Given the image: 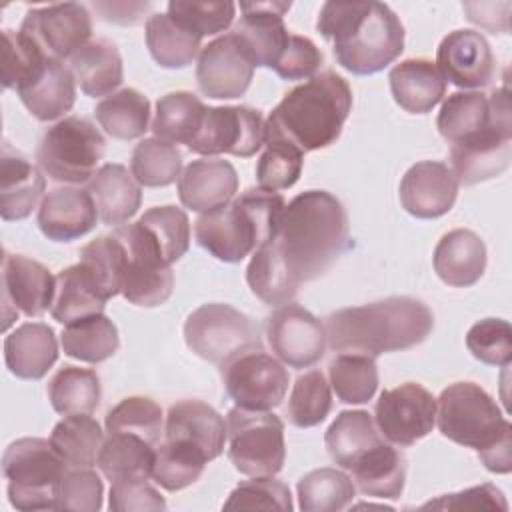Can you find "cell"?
<instances>
[{
	"label": "cell",
	"instance_id": "94428289",
	"mask_svg": "<svg viewBox=\"0 0 512 512\" xmlns=\"http://www.w3.org/2000/svg\"><path fill=\"white\" fill-rule=\"evenodd\" d=\"M320 48L306 36L290 34L286 48L272 66V70L284 80H310L322 66Z\"/></svg>",
	"mask_w": 512,
	"mask_h": 512
},
{
	"label": "cell",
	"instance_id": "ba28073f",
	"mask_svg": "<svg viewBox=\"0 0 512 512\" xmlns=\"http://www.w3.org/2000/svg\"><path fill=\"white\" fill-rule=\"evenodd\" d=\"M106 138L88 118L66 116L50 126L36 150L40 170L54 182L84 184L98 172Z\"/></svg>",
	"mask_w": 512,
	"mask_h": 512
},
{
	"label": "cell",
	"instance_id": "d4e9b609",
	"mask_svg": "<svg viewBox=\"0 0 512 512\" xmlns=\"http://www.w3.org/2000/svg\"><path fill=\"white\" fill-rule=\"evenodd\" d=\"M486 260L488 254L484 240L468 228L446 232L432 254L434 272L444 284L454 288H468L476 284L486 270Z\"/></svg>",
	"mask_w": 512,
	"mask_h": 512
},
{
	"label": "cell",
	"instance_id": "4316f807",
	"mask_svg": "<svg viewBox=\"0 0 512 512\" xmlns=\"http://www.w3.org/2000/svg\"><path fill=\"white\" fill-rule=\"evenodd\" d=\"M164 438L188 440L196 444L208 460H214L224 450L228 430L220 412L210 404L202 400H180L168 408Z\"/></svg>",
	"mask_w": 512,
	"mask_h": 512
},
{
	"label": "cell",
	"instance_id": "1f68e13d",
	"mask_svg": "<svg viewBox=\"0 0 512 512\" xmlns=\"http://www.w3.org/2000/svg\"><path fill=\"white\" fill-rule=\"evenodd\" d=\"M88 192L96 204L104 224L120 226L128 222L140 208L142 190L126 166L104 164L88 182Z\"/></svg>",
	"mask_w": 512,
	"mask_h": 512
},
{
	"label": "cell",
	"instance_id": "7a4b0ae2",
	"mask_svg": "<svg viewBox=\"0 0 512 512\" xmlns=\"http://www.w3.org/2000/svg\"><path fill=\"white\" fill-rule=\"evenodd\" d=\"M316 28L332 42L336 62L356 76L384 70L404 50V26L384 2H324Z\"/></svg>",
	"mask_w": 512,
	"mask_h": 512
},
{
	"label": "cell",
	"instance_id": "74e56055",
	"mask_svg": "<svg viewBox=\"0 0 512 512\" xmlns=\"http://www.w3.org/2000/svg\"><path fill=\"white\" fill-rule=\"evenodd\" d=\"M146 46L162 68H186L200 54L202 38L186 30L166 14H152L146 20Z\"/></svg>",
	"mask_w": 512,
	"mask_h": 512
},
{
	"label": "cell",
	"instance_id": "60d3db41",
	"mask_svg": "<svg viewBox=\"0 0 512 512\" xmlns=\"http://www.w3.org/2000/svg\"><path fill=\"white\" fill-rule=\"evenodd\" d=\"M204 112L206 104L196 94L186 90L168 92L156 102V114L150 130L160 140L188 146L202 124Z\"/></svg>",
	"mask_w": 512,
	"mask_h": 512
},
{
	"label": "cell",
	"instance_id": "484cf974",
	"mask_svg": "<svg viewBox=\"0 0 512 512\" xmlns=\"http://www.w3.org/2000/svg\"><path fill=\"white\" fill-rule=\"evenodd\" d=\"M16 92L36 120L50 122L72 110L76 100V78L70 66L62 60H46Z\"/></svg>",
	"mask_w": 512,
	"mask_h": 512
},
{
	"label": "cell",
	"instance_id": "52a82bcc",
	"mask_svg": "<svg viewBox=\"0 0 512 512\" xmlns=\"http://www.w3.org/2000/svg\"><path fill=\"white\" fill-rule=\"evenodd\" d=\"M68 464L50 440L26 436L8 444L2 472L8 480V500L16 510H58L60 482Z\"/></svg>",
	"mask_w": 512,
	"mask_h": 512
},
{
	"label": "cell",
	"instance_id": "cb8c5ba5",
	"mask_svg": "<svg viewBox=\"0 0 512 512\" xmlns=\"http://www.w3.org/2000/svg\"><path fill=\"white\" fill-rule=\"evenodd\" d=\"M176 188L184 208L204 214L228 204L236 196L238 174L228 160L200 158L180 172Z\"/></svg>",
	"mask_w": 512,
	"mask_h": 512
},
{
	"label": "cell",
	"instance_id": "7dc6e473",
	"mask_svg": "<svg viewBox=\"0 0 512 512\" xmlns=\"http://www.w3.org/2000/svg\"><path fill=\"white\" fill-rule=\"evenodd\" d=\"M80 264L106 302L120 294L126 268V246L114 232L84 244L80 250Z\"/></svg>",
	"mask_w": 512,
	"mask_h": 512
},
{
	"label": "cell",
	"instance_id": "d6986e66",
	"mask_svg": "<svg viewBox=\"0 0 512 512\" xmlns=\"http://www.w3.org/2000/svg\"><path fill=\"white\" fill-rule=\"evenodd\" d=\"M252 76L254 64L232 32L202 46L196 62V84L204 96L214 100L240 98Z\"/></svg>",
	"mask_w": 512,
	"mask_h": 512
},
{
	"label": "cell",
	"instance_id": "6da1fadb",
	"mask_svg": "<svg viewBox=\"0 0 512 512\" xmlns=\"http://www.w3.org/2000/svg\"><path fill=\"white\" fill-rule=\"evenodd\" d=\"M280 258L300 286L324 276L348 246V214L326 190L294 196L282 212L274 236Z\"/></svg>",
	"mask_w": 512,
	"mask_h": 512
},
{
	"label": "cell",
	"instance_id": "816d5d0a",
	"mask_svg": "<svg viewBox=\"0 0 512 512\" xmlns=\"http://www.w3.org/2000/svg\"><path fill=\"white\" fill-rule=\"evenodd\" d=\"M330 410L332 392L326 376L320 370L300 374L288 398V420L296 428H312L324 422Z\"/></svg>",
	"mask_w": 512,
	"mask_h": 512
},
{
	"label": "cell",
	"instance_id": "9c48e42d",
	"mask_svg": "<svg viewBox=\"0 0 512 512\" xmlns=\"http://www.w3.org/2000/svg\"><path fill=\"white\" fill-rule=\"evenodd\" d=\"M184 340L196 356L220 368L246 352L262 350L258 324L222 302L202 304L192 310L184 322Z\"/></svg>",
	"mask_w": 512,
	"mask_h": 512
},
{
	"label": "cell",
	"instance_id": "3957f363",
	"mask_svg": "<svg viewBox=\"0 0 512 512\" xmlns=\"http://www.w3.org/2000/svg\"><path fill=\"white\" fill-rule=\"evenodd\" d=\"M326 336L334 352L380 356L424 342L434 328L432 310L412 296L342 308L326 318Z\"/></svg>",
	"mask_w": 512,
	"mask_h": 512
},
{
	"label": "cell",
	"instance_id": "f907efd6",
	"mask_svg": "<svg viewBox=\"0 0 512 512\" xmlns=\"http://www.w3.org/2000/svg\"><path fill=\"white\" fill-rule=\"evenodd\" d=\"M130 172L140 186L160 188L178 180L182 172V152L160 138H144L130 158Z\"/></svg>",
	"mask_w": 512,
	"mask_h": 512
},
{
	"label": "cell",
	"instance_id": "f6af8a7d",
	"mask_svg": "<svg viewBox=\"0 0 512 512\" xmlns=\"http://www.w3.org/2000/svg\"><path fill=\"white\" fill-rule=\"evenodd\" d=\"M208 462L210 460L196 444L188 440L164 438L154 456L152 478L160 488L176 492L194 484L202 476Z\"/></svg>",
	"mask_w": 512,
	"mask_h": 512
},
{
	"label": "cell",
	"instance_id": "5bb4252c",
	"mask_svg": "<svg viewBox=\"0 0 512 512\" xmlns=\"http://www.w3.org/2000/svg\"><path fill=\"white\" fill-rule=\"evenodd\" d=\"M220 370L228 396L242 410L270 412L286 396L288 370L262 350L246 352Z\"/></svg>",
	"mask_w": 512,
	"mask_h": 512
},
{
	"label": "cell",
	"instance_id": "8d00e7d4",
	"mask_svg": "<svg viewBox=\"0 0 512 512\" xmlns=\"http://www.w3.org/2000/svg\"><path fill=\"white\" fill-rule=\"evenodd\" d=\"M66 356L88 364H100L118 352L120 336L116 324L102 312L66 324L60 334Z\"/></svg>",
	"mask_w": 512,
	"mask_h": 512
},
{
	"label": "cell",
	"instance_id": "7c38bea8",
	"mask_svg": "<svg viewBox=\"0 0 512 512\" xmlns=\"http://www.w3.org/2000/svg\"><path fill=\"white\" fill-rule=\"evenodd\" d=\"M266 120L250 106H206L202 124L188 150L202 156H254L264 146Z\"/></svg>",
	"mask_w": 512,
	"mask_h": 512
},
{
	"label": "cell",
	"instance_id": "bcb514c9",
	"mask_svg": "<svg viewBox=\"0 0 512 512\" xmlns=\"http://www.w3.org/2000/svg\"><path fill=\"white\" fill-rule=\"evenodd\" d=\"M296 492L304 512H340L354 500L356 486L338 468H316L298 480Z\"/></svg>",
	"mask_w": 512,
	"mask_h": 512
},
{
	"label": "cell",
	"instance_id": "277c9868",
	"mask_svg": "<svg viewBox=\"0 0 512 512\" xmlns=\"http://www.w3.org/2000/svg\"><path fill=\"white\" fill-rule=\"evenodd\" d=\"M352 108L348 82L332 72H320L292 88L270 112L264 140H284L302 154L334 144Z\"/></svg>",
	"mask_w": 512,
	"mask_h": 512
},
{
	"label": "cell",
	"instance_id": "5b68a950",
	"mask_svg": "<svg viewBox=\"0 0 512 512\" xmlns=\"http://www.w3.org/2000/svg\"><path fill=\"white\" fill-rule=\"evenodd\" d=\"M436 424L444 438L474 448L486 470H512V426L496 400L474 382H454L436 400Z\"/></svg>",
	"mask_w": 512,
	"mask_h": 512
},
{
	"label": "cell",
	"instance_id": "603a6c76",
	"mask_svg": "<svg viewBox=\"0 0 512 512\" xmlns=\"http://www.w3.org/2000/svg\"><path fill=\"white\" fill-rule=\"evenodd\" d=\"M98 218L96 204L88 190L60 186L42 198L36 220L48 240L72 242L94 230Z\"/></svg>",
	"mask_w": 512,
	"mask_h": 512
},
{
	"label": "cell",
	"instance_id": "03108f58",
	"mask_svg": "<svg viewBox=\"0 0 512 512\" xmlns=\"http://www.w3.org/2000/svg\"><path fill=\"white\" fill-rule=\"evenodd\" d=\"M100 18L114 24H138L150 2H98L94 4Z\"/></svg>",
	"mask_w": 512,
	"mask_h": 512
},
{
	"label": "cell",
	"instance_id": "4fadbf2b",
	"mask_svg": "<svg viewBox=\"0 0 512 512\" xmlns=\"http://www.w3.org/2000/svg\"><path fill=\"white\" fill-rule=\"evenodd\" d=\"M114 234L126 246V268L120 294L130 304L144 308L164 304L174 288L172 268L160 258L158 250L136 222L118 226Z\"/></svg>",
	"mask_w": 512,
	"mask_h": 512
},
{
	"label": "cell",
	"instance_id": "9a60e30c",
	"mask_svg": "<svg viewBox=\"0 0 512 512\" xmlns=\"http://www.w3.org/2000/svg\"><path fill=\"white\" fill-rule=\"evenodd\" d=\"M20 32L26 34L46 58L64 62L90 42L92 18L88 8L78 2L48 4L28 10Z\"/></svg>",
	"mask_w": 512,
	"mask_h": 512
},
{
	"label": "cell",
	"instance_id": "8fae6325",
	"mask_svg": "<svg viewBox=\"0 0 512 512\" xmlns=\"http://www.w3.org/2000/svg\"><path fill=\"white\" fill-rule=\"evenodd\" d=\"M436 126L452 146L474 142L494 130L512 132L508 86L494 90L490 96L478 90L450 94L440 106Z\"/></svg>",
	"mask_w": 512,
	"mask_h": 512
},
{
	"label": "cell",
	"instance_id": "be15d7a7",
	"mask_svg": "<svg viewBox=\"0 0 512 512\" xmlns=\"http://www.w3.org/2000/svg\"><path fill=\"white\" fill-rule=\"evenodd\" d=\"M422 510H508V502L500 488L494 484H480L462 492L444 494L420 506Z\"/></svg>",
	"mask_w": 512,
	"mask_h": 512
},
{
	"label": "cell",
	"instance_id": "f5cc1de1",
	"mask_svg": "<svg viewBox=\"0 0 512 512\" xmlns=\"http://www.w3.org/2000/svg\"><path fill=\"white\" fill-rule=\"evenodd\" d=\"M106 432L136 434L156 446L164 434L162 408L146 396H128L108 410L104 420Z\"/></svg>",
	"mask_w": 512,
	"mask_h": 512
},
{
	"label": "cell",
	"instance_id": "e0dca14e",
	"mask_svg": "<svg viewBox=\"0 0 512 512\" xmlns=\"http://www.w3.org/2000/svg\"><path fill=\"white\" fill-rule=\"evenodd\" d=\"M272 352L290 368H310L322 360L328 344L324 324L300 304L278 306L266 320Z\"/></svg>",
	"mask_w": 512,
	"mask_h": 512
},
{
	"label": "cell",
	"instance_id": "e575fe53",
	"mask_svg": "<svg viewBox=\"0 0 512 512\" xmlns=\"http://www.w3.org/2000/svg\"><path fill=\"white\" fill-rule=\"evenodd\" d=\"M382 440L372 416L364 410H342L324 434L330 458L344 470H350Z\"/></svg>",
	"mask_w": 512,
	"mask_h": 512
},
{
	"label": "cell",
	"instance_id": "680465c9",
	"mask_svg": "<svg viewBox=\"0 0 512 512\" xmlns=\"http://www.w3.org/2000/svg\"><path fill=\"white\" fill-rule=\"evenodd\" d=\"M224 510H286L294 508L290 488L274 476L240 482L222 506Z\"/></svg>",
	"mask_w": 512,
	"mask_h": 512
},
{
	"label": "cell",
	"instance_id": "83f0119b",
	"mask_svg": "<svg viewBox=\"0 0 512 512\" xmlns=\"http://www.w3.org/2000/svg\"><path fill=\"white\" fill-rule=\"evenodd\" d=\"M46 180L42 172L8 142L0 158V216L6 222L24 220L36 208Z\"/></svg>",
	"mask_w": 512,
	"mask_h": 512
},
{
	"label": "cell",
	"instance_id": "681fc988",
	"mask_svg": "<svg viewBox=\"0 0 512 512\" xmlns=\"http://www.w3.org/2000/svg\"><path fill=\"white\" fill-rule=\"evenodd\" d=\"M330 386L344 404H364L378 388V366L372 356L342 352L328 366Z\"/></svg>",
	"mask_w": 512,
	"mask_h": 512
},
{
	"label": "cell",
	"instance_id": "e7e4bbea",
	"mask_svg": "<svg viewBox=\"0 0 512 512\" xmlns=\"http://www.w3.org/2000/svg\"><path fill=\"white\" fill-rule=\"evenodd\" d=\"M508 2L494 4V2H464L462 8L466 12V18L472 24H478L484 30L504 34L508 32V16H498V10H502Z\"/></svg>",
	"mask_w": 512,
	"mask_h": 512
},
{
	"label": "cell",
	"instance_id": "4dcf8cb0",
	"mask_svg": "<svg viewBox=\"0 0 512 512\" xmlns=\"http://www.w3.org/2000/svg\"><path fill=\"white\" fill-rule=\"evenodd\" d=\"M388 80L396 104L410 114H426L446 96V80L426 58L402 60L390 70Z\"/></svg>",
	"mask_w": 512,
	"mask_h": 512
},
{
	"label": "cell",
	"instance_id": "c3c4849f",
	"mask_svg": "<svg viewBox=\"0 0 512 512\" xmlns=\"http://www.w3.org/2000/svg\"><path fill=\"white\" fill-rule=\"evenodd\" d=\"M136 224L150 238L160 258L170 266L190 248V220L182 208L172 204L146 210Z\"/></svg>",
	"mask_w": 512,
	"mask_h": 512
},
{
	"label": "cell",
	"instance_id": "91938a15",
	"mask_svg": "<svg viewBox=\"0 0 512 512\" xmlns=\"http://www.w3.org/2000/svg\"><path fill=\"white\" fill-rule=\"evenodd\" d=\"M104 484L92 468H70L60 482L58 510L98 512L102 508Z\"/></svg>",
	"mask_w": 512,
	"mask_h": 512
},
{
	"label": "cell",
	"instance_id": "ffe728a7",
	"mask_svg": "<svg viewBox=\"0 0 512 512\" xmlns=\"http://www.w3.org/2000/svg\"><path fill=\"white\" fill-rule=\"evenodd\" d=\"M436 68L458 88H484L494 80L496 60L488 40L476 30L446 34L436 50Z\"/></svg>",
	"mask_w": 512,
	"mask_h": 512
},
{
	"label": "cell",
	"instance_id": "f35d334b",
	"mask_svg": "<svg viewBox=\"0 0 512 512\" xmlns=\"http://www.w3.org/2000/svg\"><path fill=\"white\" fill-rule=\"evenodd\" d=\"M246 282L252 294L268 306H284L298 294V284L288 274L274 238L252 252Z\"/></svg>",
	"mask_w": 512,
	"mask_h": 512
},
{
	"label": "cell",
	"instance_id": "d6a6232c",
	"mask_svg": "<svg viewBox=\"0 0 512 512\" xmlns=\"http://www.w3.org/2000/svg\"><path fill=\"white\" fill-rule=\"evenodd\" d=\"M70 70L86 96H110L124 80L122 56L114 42L96 38L70 56Z\"/></svg>",
	"mask_w": 512,
	"mask_h": 512
},
{
	"label": "cell",
	"instance_id": "30bf717a",
	"mask_svg": "<svg viewBox=\"0 0 512 512\" xmlns=\"http://www.w3.org/2000/svg\"><path fill=\"white\" fill-rule=\"evenodd\" d=\"M228 458L232 466L250 478L276 476L286 458L284 422L272 412L230 408L226 416Z\"/></svg>",
	"mask_w": 512,
	"mask_h": 512
},
{
	"label": "cell",
	"instance_id": "b9f144b4",
	"mask_svg": "<svg viewBox=\"0 0 512 512\" xmlns=\"http://www.w3.org/2000/svg\"><path fill=\"white\" fill-rule=\"evenodd\" d=\"M106 300L98 294L88 272L78 262L56 274V294L50 314L60 324H70L74 320L102 314Z\"/></svg>",
	"mask_w": 512,
	"mask_h": 512
},
{
	"label": "cell",
	"instance_id": "44dd1931",
	"mask_svg": "<svg viewBox=\"0 0 512 512\" xmlns=\"http://www.w3.org/2000/svg\"><path fill=\"white\" fill-rule=\"evenodd\" d=\"M290 2H240L242 16L232 28L254 68H272L288 44L290 32L282 16L290 10Z\"/></svg>",
	"mask_w": 512,
	"mask_h": 512
},
{
	"label": "cell",
	"instance_id": "6125c7cd",
	"mask_svg": "<svg viewBox=\"0 0 512 512\" xmlns=\"http://www.w3.org/2000/svg\"><path fill=\"white\" fill-rule=\"evenodd\" d=\"M108 508L112 512L166 510V500L146 480H116L110 486Z\"/></svg>",
	"mask_w": 512,
	"mask_h": 512
},
{
	"label": "cell",
	"instance_id": "ee69618b",
	"mask_svg": "<svg viewBox=\"0 0 512 512\" xmlns=\"http://www.w3.org/2000/svg\"><path fill=\"white\" fill-rule=\"evenodd\" d=\"M100 378L96 370L62 366L48 382V400L62 414H92L100 402Z\"/></svg>",
	"mask_w": 512,
	"mask_h": 512
},
{
	"label": "cell",
	"instance_id": "f546056e",
	"mask_svg": "<svg viewBox=\"0 0 512 512\" xmlns=\"http://www.w3.org/2000/svg\"><path fill=\"white\" fill-rule=\"evenodd\" d=\"M450 160L458 184L474 186L496 178L512 160V132L494 130L474 142L452 146Z\"/></svg>",
	"mask_w": 512,
	"mask_h": 512
},
{
	"label": "cell",
	"instance_id": "ac0fdd59",
	"mask_svg": "<svg viewBox=\"0 0 512 512\" xmlns=\"http://www.w3.org/2000/svg\"><path fill=\"white\" fill-rule=\"evenodd\" d=\"M56 294V276L40 264L22 254L4 252L2 256V312L8 330L10 322L22 312L28 318L42 316L52 308Z\"/></svg>",
	"mask_w": 512,
	"mask_h": 512
},
{
	"label": "cell",
	"instance_id": "db71d44e",
	"mask_svg": "<svg viewBox=\"0 0 512 512\" xmlns=\"http://www.w3.org/2000/svg\"><path fill=\"white\" fill-rule=\"evenodd\" d=\"M168 16L192 34L204 38L224 32L232 24L236 4L230 0H170Z\"/></svg>",
	"mask_w": 512,
	"mask_h": 512
},
{
	"label": "cell",
	"instance_id": "836d02e7",
	"mask_svg": "<svg viewBox=\"0 0 512 512\" xmlns=\"http://www.w3.org/2000/svg\"><path fill=\"white\" fill-rule=\"evenodd\" d=\"M354 486L374 498L396 500L400 498L406 482V460L388 442L370 448L352 468Z\"/></svg>",
	"mask_w": 512,
	"mask_h": 512
},
{
	"label": "cell",
	"instance_id": "9f6ffc18",
	"mask_svg": "<svg viewBox=\"0 0 512 512\" xmlns=\"http://www.w3.org/2000/svg\"><path fill=\"white\" fill-rule=\"evenodd\" d=\"M46 60L52 58H46L26 34L10 28L2 30V86L6 90H18Z\"/></svg>",
	"mask_w": 512,
	"mask_h": 512
},
{
	"label": "cell",
	"instance_id": "d590c367",
	"mask_svg": "<svg viewBox=\"0 0 512 512\" xmlns=\"http://www.w3.org/2000/svg\"><path fill=\"white\" fill-rule=\"evenodd\" d=\"M156 450L150 442L136 434L112 432L104 438L98 468L110 480H148L152 476Z\"/></svg>",
	"mask_w": 512,
	"mask_h": 512
},
{
	"label": "cell",
	"instance_id": "11a10c76",
	"mask_svg": "<svg viewBox=\"0 0 512 512\" xmlns=\"http://www.w3.org/2000/svg\"><path fill=\"white\" fill-rule=\"evenodd\" d=\"M264 146L256 164L258 188L276 192L294 186L302 172L304 154L284 140H264Z\"/></svg>",
	"mask_w": 512,
	"mask_h": 512
},
{
	"label": "cell",
	"instance_id": "8992f818",
	"mask_svg": "<svg viewBox=\"0 0 512 512\" xmlns=\"http://www.w3.org/2000/svg\"><path fill=\"white\" fill-rule=\"evenodd\" d=\"M284 208L282 194L248 188L228 204L200 214L194 238L216 260L234 264L278 234Z\"/></svg>",
	"mask_w": 512,
	"mask_h": 512
},
{
	"label": "cell",
	"instance_id": "7bdbcfd3",
	"mask_svg": "<svg viewBox=\"0 0 512 512\" xmlns=\"http://www.w3.org/2000/svg\"><path fill=\"white\" fill-rule=\"evenodd\" d=\"M50 442L70 468H92L98 460L104 432L90 414H70L52 428Z\"/></svg>",
	"mask_w": 512,
	"mask_h": 512
},
{
	"label": "cell",
	"instance_id": "2e32d148",
	"mask_svg": "<svg viewBox=\"0 0 512 512\" xmlns=\"http://www.w3.org/2000/svg\"><path fill=\"white\" fill-rule=\"evenodd\" d=\"M378 432L392 444L410 446L436 424V398L416 382L384 390L374 408Z\"/></svg>",
	"mask_w": 512,
	"mask_h": 512
},
{
	"label": "cell",
	"instance_id": "7402d4cb",
	"mask_svg": "<svg viewBox=\"0 0 512 512\" xmlns=\"http://www.w3.org/2000/svg\"><path fill=\"white\" fill-rule=\"evenodd\" d=\"M398 194L402 208L410 216L432 220L452 210L458 196V180L448 164L422 160L406 170Z\"/></svg>",
	"mask_w": 512,
	"mask_h": 512
},
{
	"label": "cell",
	"instance_id": "f1b7e54d",
	"mask_svg": "<svg viewBox=\"0 0 512 512\" xmlns=\"http://www.w3.org/2000/svg\"><path fill=\"white\" fill-rule=\"evenodd\" d=\"M58 360V340L44 322L20 324L4 338L6 368L22 380H40Z\"/></svg>",
	"mask_w": 512,
	"mask_h": 512
},
{
	"label": "cell",
	"instance_id": "6f0895ef",
	"mask_svg": "<svg viewBox=\"0 0 512 512\" xmlns=\"http://www.w3.org/2000/svg\"><path fill=\"white\" fill-rule=\"evenodd\" d=\"M466 348L488 366H508L512 362V328L502 318H484L470 326Z\"/></svg>",
	"mask_w": 512,
	"mask_h": 512
},
{
	"label": "cell",
	"instance_id": "ab89813d",
	"mask_svg": "<svg viewBox=\"0 0 512 512\" xmlns=\"http://www.w3.org/2000/svg\"><path fill=\"white\" fill-rule=\"evenodd\" d=\"M94 116L104 132L116 140L144 136L150 122V100L136 88H122L94 108Z\"/></svg>",
	"mask_w": 512,
	"mask_h": 512
}]
</instances>
